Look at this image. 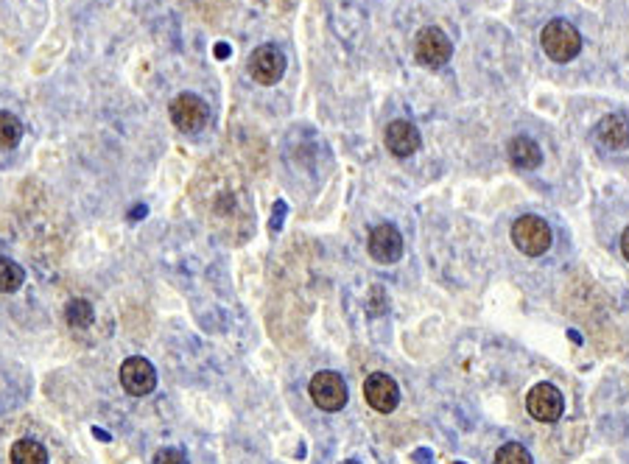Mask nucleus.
Here are the masks:
<instances>
[{
    "instance_id": "1",
    "label": "nucleus",
    "mask_w": 629,
    "mask_h": 464,
    "mask_svg": "<svg viewBox=\"0 0 629 464\" xmlns=\"http://www.w3.org/2000/svg\"><path fill=\"white\" fill-rule=\"evenodd\" d=\"M540 40H543V51L554 62H571L582 51V34L568 20H551L543 28Z\"/></svg>"
},
{
    "instance_id": "2",
    "label": "nucleus",
    "mask_w": 629,
    "mask_h": 464,
    "mask_svg": "<svg viewBox=\"0 0 629 464\" xmlns=\"http://www.w3.org/2000/svg\"><path fill=\"white\" fill-rule=\"evenodd\" d=\"M512 241L528 257L546 255L551 246V227L540 216H520L512 224Z\"/></svg>"
},
{
    "instance_id": "3",
    "label": "nucleus",
    "mask_w": 629,
    "mask_h": 464,
    "mask_svg": "<svg viewBox=\"0 0 629 464\" xmlns=\"http://www.w3.org/2000/svg\"><path fill=\"white\" fill-rule=\"evenodd\" d=\"M169 115L179 131H185V135H196V131H202L208 126L210 110L196 92H179L169 107Z\"/></svg>"
},
{
    "instance_id": "4",
    "label": "nucleus",
    "mask_w": 629,
    "mask_h": 464,
    "mask_svg": "<svg viewBox=\"0 0 629 464\" xmlns=\"http://www.w3.org/2000/svg\"><path fill=\"white\" fill-rule=\"evenodd\" d=\"M311 401L316 409L334 414L347 406V383L339 372H316L311 378Z\"/></svg>"
},
{
    "instance_id": "5",
    "label": "nucleus",
    "mask_w": 629,
    "mask_h": 464,
    "mask_svg": "<svg viewBox=\"0 0 629 464\" xmlns=\"http://www.w3.org/2000/svg\"><path fill=\"white\" fill-rule=\"evenodd\" d=\"M414 53H417V62L425 64V68H442V64L450 62L453 45H450V40H448V34L442 28L428 25L417 34Z\"/></svg>"
},
{
    "instance_id": "6",
    "label": "nucleus",
    "mask_w": 629,
    "mask_h": 464,
    "mask_svg": "<svg viewBox=\"0 0 629 464\" xmlns=\"http://www.w3.org/2000/svg\"><path fill=\"white\" fill-rule=\"evenodd\" d=\"M285 73V56L277 45H260L249 56V76L260 87H272Z\"/></svg>"
},
{
    "instance_id": "7",
    "label": "nucleus",
    "mask_w": 629,
    "mask_h": 464,
    "mask_svg": "<svg viewBox=\"0 0 629 464\" xmlns=\"http://www.w3.org/2000/svg\"><path fill=\"white\" fill-rule=\"evenodd\" d=\"M121 383L131 397H146L157 386V370L151 367V361H146L140 355H131L123 361V367H121Z\"/></svg>"
},
{
    "instance_id": "8",
    "label": "nucleus",
    "mask_w": 629,
    "mask_h": 464,
    "mask_svg": "<svg viewBox=\"0 0 629 464\" xmlns=\"http://www.w3.org/2000/svg\"><path fill=\"white\" fill-rule=\"evenodd\" d=\"M526 409L540 422H556L566 411V403H562V392L554 383H537L526 397Z\"/></svg>"
},
{
    "instance_id": "9",
    "label": "nucleus",
    "mask_w": 629,
    "mask_h": 464,
    "mask_svg": "<svg viewBox=\"0 0 629 464\" xmlns=\"http://www.w3.org/2000/svg\"><path fill=\"white\" fill-rule=\"evenodd\" d=\"M363 397H367V403L381 411V414H392L397 409V403H401V389H397L394 378L386 375V372H373L367 378V383H363Z\"/></svg>"
},
{
    "instance_id": "10",
    "label": "nucleus",
    "mask_w": 629,
    "mask_h": 464,
    "mask_svg": "<svg viewBox=\"0 0 629 464\" xmlns=\"http://www.w3.org/2000/svg\"><path fill=\"white\" fill-rule=\"evenodd\" d=\"M370 255L378 263H397L403 255V236L394 224H378L370 232Z\"/></svg>"
},
{
    "instance_id": "11",
    "label": "nucleus",
    "mask_w": 629,
    "mask_h": 464,
    "mask_svg": "<svg viewBox=\"0 0 629 464\" xmlns=\"http://www.w3.org/2000/svg\"><path fill=\"white\" fill-rule=\"evenodd\" d=\"M422 138L411 121H392L386 126V149L394 157H411L420 149Z\"/></svg>"
},
{
    "instance_id": "12",
    "label": "nucleus",
    "mask_w": 629,
    "mask_h": 464,
    "mask_svg": "<svg viewBox=\"0 0 629 464\" xmlns=\"http://www.w3.org/2000/svg\"><path fill=\"white\" fill-rule=\"evenodd\" d=\"M595 131H599V140L613 151H621V149L629 146V121L624 115H618V112L605 115Z\"/></svg>"
},
{
    "instance_id": "13",
    "label": "nucleus",
    "mask_w": 629,
    "mask_h": 464,
    "mask_svg": "<svg viewBox=\"0 0 629 464\" xmlns=\"http://www.w3.org/2000/svg\"><path fill=\"white\" fill-rule=\"evenodd\" d=\"M507 151H509V162L515 165V169H523V171H532L543 162V151L532 138H523V135L512 138Z\"/></svg>"
},
{
    "instance_id": "14",
    "label": "nucleus",
    "mask_w": 629,
    "mask_h": 464,
    "mask_svg": "<svg viewBox=\"0 0 629 464\" xmlns=\"http://www.w3.org/2000/svg\"><path fill=\"white\" fill-rule=\"evenodd\" d=\"M12 464H48V450L34 440H17L12 445Z\"/></svg>"
},
{
    "instance_id": "15",
    "label": "nucleus",
    "mask_w": 629,
    "mask_h": 464,
    "mask_svg": "<svg viewBox=\"0 0 629 464\" xmlns=\"http://www.w3.org/2000/svg\"><path fill=\"white\" fill-rule=\"evenodd\" d=\"M23 140V121L12 112H0V151H12Z\"/></svg>"
},
{
    "instance_id": "16",
    "label": "nucleus",
    "mask_w": 629,
    "mask_h": 464,
    "mask_svg": "<svg viewBox=\"0 0 629 464\" xmlns=\"http://www.w3.org/2000/svg\"><path fill=\"white\" fill-rule=\"evenodd\" d=\"M23 283H25V272L20 263H15L12 257H0V294H12L23 288Z\"/></svg>"
},
{
    "instance_id": "17",
    "label": "nucleus",
    "mask_w": 629,
    "mask_h": 464,
    "mask_svg": "<svg viewBox=\"0 0 629 464\" xmlns=\"http://www.w3.org/2000/svg\"><path fill=\"white\" fill-rule=\"evenodd\" d=\"M92 305L87 300H71L68 305H64V319H68L71 327H90L92 324Z\"/></svg>"
},
{
    "instance_id": "18",
    "label": "nucleus",
    "mask_w": 629,
    "mask_h": 464,
    "mask_svg": "<svg viewBox=\"0 0 629 464\" xmlns=\"http://www.w3.org/2000/svg\"><path fill=\"white\" fill-rule=\"evenodd\" d=\"M495 464H535L528 450L518 442H507L498 453H495Z\"/></svg>"
},
{
    "instance_id": "19",
    "label": "nucleus",
    "mask_w": 629,
    "mask_h": 464,
    "mask_svg": "<svg viewBox=\"0 0 629 464\" xmlns=\"http://www.w3.org/2000/svg\"><path fill=\"white\" fill-rule=\"evenodd\" d=\"M154 464H188V456L182 450H174V448H162L154 456Z\"/></svg>"
},
{
    "instance_id": "20",
    "label": "nucleus",
    "mask_w": 629,
    "mask_h": 464,
    "mask_svg": "<svg viewBox=\"0 0 629 464\" xmlns=\"http://www.w3.org/2000/svg\"><path fill=\"white\" fill-rule=\"evenodd\" d=\"M621 252H624V257L629 260V227L624 229V236H621Z\"/></svg>"
},
{
    "instance_id": "21",
    "label": "nucleus",
    "mask_w": 629,
    "mask_h": 464,
    "mask_svg": "<svg viewBox=\"0 0 629 464\" xmlns=\"http://www.w3.org/2000/svg\"><path fill=\"white\" fill-rule=\"evenodd\" d=\"M216 51H218V53H216V56H221V59H224V56H229V48H224V45H218V48H216Z\"/></svg>"
},
{
    "instance_id": "22",
    "label": "nucleus",
    "mask_w": 629,
    "mask_h": 464,
    "mask_svg": "<svg viewBox=\"0 0 629 464\" xmlns=\"http://www.w3.org/2000/svg\"><path fill=\"white\" fill-rule=\"evenodd\" d=\"M342 464H358V461H342Z\"/></svg>"
},
{
    "instance_id": "23",
    "label": "nucleus",
    "mask_w": 629,
    "mask_h": 464,
    "mask_svg": "<svg viewBox=\"0 0 629 464\" xmlns=\"http://www.w3.org/2000/svg\"><path fill=\"white\" fill-rule=\"evenodd\" d=\"M456 464H461V461H456Z\"/></svg>"
}]
</instances>
